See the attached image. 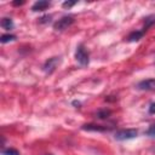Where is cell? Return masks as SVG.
Wrapping results in <instances>:
<instances>
[{
	"mask_svg": "<svg viewBox=\"0 0 155 155\" xmlns=\"http://www.w3.org/2000/svg\"><path fill=\"white\" fill-rule=\"evenodd\" d=\"M75 59H76V62H78L81 67L88 65L90 54H88L87 50L85 48V46H84L82 44L78 45V47H76V51H75Z\"/></svg>",
	"mask_w": 155,
	"mask_h": 155,
	"instance_id": "cell-1",
	"label": "cell"
},
{
	"mask_svg": "<svg viewBox=\"0 0 155 155\" xmlns=\"http://www.w3.org/2000/svg\"><path fill=\"white\" fill-rule=\"evenodd\" d=\"M74 17L73 16H63L62 18H59L58 21H56L53 23V29L56 31H63L65 29H68L73 23H74Z\"/></svg>",
	"mask_w": 155,
	"mask_h": 155,
	"instance_id": "cell-2",
	"label": "cell"
},
{
	"mask_svg": "<svg viewBox=\"0 0 155 155\" xmlns=\"http://www.w3.org/2000/svg\"><path fill=\"white\" fill-rule=\"evenodd\" d=\"M137 134H138V131L136 128H126V130L116 131L114 134V138L116 140H127V139L136 138Z\"/></svg>",
	"mask_w": 155,
	"mask_h": 155,
	"instance_id": "cell-3",
	"label": "cell"
},
{
	"mask_svg": "<svg viewBox=\"0 0 155 155\" xmlns=\"http://www.w3.org/2000/svg\"><path fill=\"white\" fill-rule=\"evenodd\" d=\"M59 63H61V57H51V58H48L44 64V71L46 74H52L56 70V68L59 65Z\"/></svg>",
	"mask_w": 155,
	"mask_h": 155,
	"instance_id": "cell-4",
	"label": "cell"
},
{
	"mask_svg": "<svg viewBox=\"0 0 155 155\" xmlns=\"http://www.w3.org/2000/svg\"><path fill=\"white\" fill-rule=\"evenodd\" d=\"M137 88L138 90H142V91H151V90H155V79H147V80L140 81L137 85Z\"/></svg>",
	"mask_w": 155,
	"mask_h": 155,
	"instance_id": "cell-5",
	"label": "cell"
},
{
	"mask_svg": "<svg viewBox=\"0 0 155 155\" xmlns=\"http://www.w3.org/2000/svg\"><path fill=\"white\" fill-rule=\"evenodd\" d=\"M82 130L85 131H97V132H105L108 131L109 128L105 127V126H102V125H96V124H86L82 126Z\"/></svg>",
	"mask_w": 155,
	"mask_h": 155,
	"instance_id": "cell-6",
	"label": "cell"
},
{
	"mask_svg": "<svg viewBox=\"0 0 155 155\" xmlns=\"http://www.w3.org/2000/svg\"><path fill=\"white\" fill-rule=\"evenodd\" d=\"M51 4L48 1H45V0H39L36 2H34V5L31 6V10L34 12H38V11H45L47 7H50Z\"/></svg>",
	"mask_w": 155,
	"mask_h": 155,
	"instance_id": "cell-7",
	"label": "cell"
},
{
	"mask_svg": "<svg viewBox=\"0 0 155 155\" xmlns=\"http://www.w3.org/2000/svg\"><path fill=\"white\" fill-rule=\"evenodd\" d=\"M144 34H145V31H143V30H134V31L130 33V35L127 36V41H130V42L138 41V40H140L143 38Z\"/></svg>",
	"mask_w": 155,
	"mask_h": 155,
	"instance_id": "cell-8",
	"label": "cell"
},
{
	"mask_svg": "<svg viewBox=\"0 0 155 155\" xmlns=\"http://www.w3.org/2000/svg\"><path fill=\"white\" fill-rule=\"evenodd\" d=\"M1 27H2L5 30H11V29H13L15 24H13V21H12L11 18L5 17V18L1 19Z\"/></svg>",
	"mask_w": 155,
	"mask_h": 155,
	"instance_id": "cell-9",
	"label": "cell"
},
{
	"mask_svg": "<svg viewBox=\"0 0 155 155\" xmlns=\"http://www.w3.org/2000/svg\"><path fill=\"white\" fill-rule=\"evenodd\" d=\"M155 23V16H149L147 18H144V28H143V31H145L149 27H151L153 24Z\"/></svg>",
	"mask_w": 155,
	"mask_h": 155,
	"instance_id": "cell-10",
	"label": "cell"
},
{
	"mask_svg": "<svg viewBox=\"0 0 155 155\" xmlns=\"http://www.w3.org/2000/svg\"><path fill=\"white\" fill-rule=\"evenodd\" d=\"M13 40H16V35H13V34H4V35H1V38H0V41H1L2 44H6V42L13 41Z\"/></svg>",
	"mask_w": 155,
	"mask_h": 155,
	"instance_id": "cell-11",
	"label": "cell"
},
{
	"mask_svg": "<svg viewBox=\"0 0 155 155\" xmlns=\"http://www.w3.org/2000/svg\"><path fill=\"white\" fill-rule=\"evenodd\" d=\"M110 114H111V110H109V109H102V110H99L96 114V116L98 119H107V117H109Z\"/></svg>",
	"mask_w": 155,
	"mask_h": 155,
	"instance_id": "cell-12",
	"label": "cell"
},
{
	"mask_svg": "<svg viewBox=\"0 0 155 155\" xmlns=\"http://www.w3.org/2000/svg\"><path fill=\"white\" fill-rule=\"evenodd\" d=\"M2 155H19L18 150L13 149V148H7L2 150Z\"/></svg>",
	"mask_w": 155,
	"mask_h": 155,
	"instance_id": "cell-13",
	"label": "cell"
},
{
	"mask_svg": "<svg viewBox=\"0 0 155 155\" xmlns=\"http://www.w3.org/2000/svg\"><path fill=\"white\" fill-rule=\"evenodd\" d=\"M147 134L150 136V137H153V138H155V124L149 127V130L147 131Z\"/></svg>",
	"mask_w": 155,
	"mask_h": 155,
	"instance_id": "cell-14",
	"label": "cell"
},
{
	"mask_svg": "<svg viewBox=\"0 0 155 155\" xmlns=\"http://www.w3.org/2000/svg\"><path fill=\"white\" fill-rule=\"evenodd\" d=\"M75 4H76V1H64V2L62 4V6H63L64 8H70V7H73Z\"/></svg>",
	"mask_w": 155,
	"mask_h": 155,
	"instance_id": "cell-15",
	"label": "cell"
},
{
	"mask_svg": "<svg viewBox=\"0 0 155 155\" xmlns=\"http://www.w3.org/2000/svg\"><path fill=\"white\" fill-rule=\"evenodd\" d=\"M50 18H51V16H44V17L40 18V23H47V22H50Z\"/></svg>",
	"mask_w": 155,
	"mask_h": 155,
	"instance_id": "cell-16",
	"label": "cell"
},
{
	"mask_svg": "<svg viewBox=\"0 0 155 155\" xmlns=\"http://www.w3.org/2000/svg\"><path fill=\"white\" fill-rule=\"evenodd\" d=\"M149 113L150 114H155V103H151L149 107Z\"/></svg>",
	"mask_w": 155,
	"mask_h": 155,
	"instance_id": "cell-17",
	"label": "cell"
},
{
	"mask_svg": "<svg viewBox=\"0 0 155 155\" xmlns=\"http://www.w3.org/2000/svg\"><path fill=\"white\" fill-rule=\"evenodd\" d=\"M12 4H13L15 6H21V5H23V4H24V1H13Z\"/></svg>",
	"mask_w": 155,
	"mask_h": 155,
	"instance_id": "cell-18",
	"label": "cell"
},
{
	"mask_svg": "<svg viewBox=\"0 0 155 155\" xmlns=\"http://www.w3.org/2000/svg\"><path fill=\"white\" fill-rule=\"evenodd\" d=\"M47 155H51V154H47Z\"/></svg>",
	"mask_w": 155,
	"mask_h": 155,
	"instance_id": "cell-19",
	"label": "cell"
}]
</instances>
